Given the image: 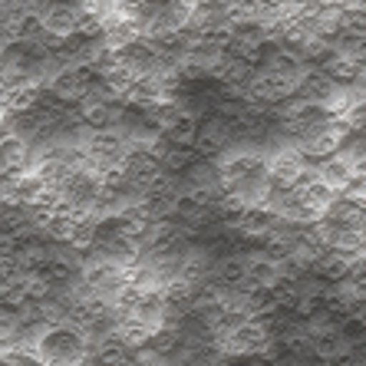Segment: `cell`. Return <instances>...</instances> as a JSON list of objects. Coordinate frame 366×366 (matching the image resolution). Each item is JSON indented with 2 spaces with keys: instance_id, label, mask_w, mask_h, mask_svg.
<instances>
[{
  "instance_id": "cell-1",
  "label": "cell",
  "mask_w": 366,
  "mask_h": 366,
  "mask_svg": "<svg viewBox=\"0 0 366 366\" xmlns=\"http://www.w3.org/2000/svg\"><path fill=\"white\" fill-rule=\"evenodd\" d=\"M267 179H271L267 155H261V152H238L218 165V182H222V188L231 198H238L241 204H261Z\"/></svg>"
},
{
  "instance_id": "cell-2",
  "label": "cell",
  "mask_w": 366,
  "mask_h": 366,
  "mask_svg": "<svg viewBox=\"0 0 366 366\" xmlns=\"http://www.w3.org/2000/svg\"><path fill=\"white\" fill-rule=\"evenodd\" d=\"M30 353H34L43 366H83L93 350H89V337H86L79 327L56 324L36 337Z\"/></svg>"
},
{
  "instance_id": "cell-3",
  "label": "cell",
  "mask_w": 366,
  "mask_h": 366,
  "mask_svg": "<svg viewBox=\"0 0 366 366\" xmlns=\"http://www.w3.org/2000/svg\"><path fill=\"white\" fill-rule=\"evenodd\" d=\"M116 63H119L126 73L132 76H149V73H159V53H155V43L149 36H132L122 46H116Z\"/></svg>"
},
{
  "instance_id": "cell-4",
  "label": "cell",
  "mask_w": 366,
  "mask_h": 366,
  "mask_svg": "<svg viewBox=\"0 0 366 366\" xmlns=\"http://www.w3.org/2000/svg\"><path fill=\"white\" fill-rule=\"evenodd\" d=\"M350 261H353V251H343V247H320L310 261V274L320 277L327 284H337L350 274Z\"/></svg>"
},
{
  "instance_id": "cell-5",
  "label": "cell",
  "mask_w": 366,
  "mask_h": 366,
  "mask_svg": "<svg viewBox=\"0 0 366 366\" xmlns=\"http://www.w3.org/2000/svg\"><path fill=\"white\" fill-rule=\"evenodd\" d=\"M277 222H281V218H277L271 208H264V204H244L238 214V222H234V228H238L247 241H261L277 228Z\"/></svg>"
},
{
  "instance_id": "cell-6",
  "label": "cell",
  "mask_w": 366,
  "mask_h": 366,
  "mask_svg": "<svg viewBox=\"0 0 366 366\" xmlns=\"http://www.w3.org/2000/svg\"><path fill=\"white\" fill-rule=\"evenodd\" d=\"M320 218L330 224H343V228H363V202H353V198L337 192Z\"/></svg>"
},
{
  "instance_id": "cell-7",
  "label": "cell",
  "mask_w": 366,
  "mask_h": 366,
  "mask_svg": "<svg viewBox=\"0 0 366 366\" xmlns=\"http://www.w3.org/2000/svg\"><path fill=\"white\" fill-rule=\"evenodd\" d=\"M317 169V179L324 182V185H330L333 192H343V185H347L350 182V175H353V162H350V159H343V155H324V159H320V165H314Z\"/></svg>"
},
{
  "instance_id": "cell-8",
  "label": "cell",
  "mask_w": 366,
  "mask_h": 366,
  "mask_svg": "<svg viewBox=\"0 0 366 366\" xmlns=\"http://www.w3.org/2000/svg\"><path fill=\"white\" fill-rule=\"evenodd\" d=\"M307 165L310 162H307V155L300 152V149H281L277 155L267 159V172H271L274 179H284V182H294Z\"/></svg>"
},
{
  "instance_id": "cell-9",
  "label": "cell",
  "mask_w": 366,
  "mask_h": 366,
  "mask_svg": "<svg viewBox=\"0 0 366 366\" xmlns=\"http://www.w3.org/2000/svg\"><path fill=\"white\" fill-rule=\"evenodd\" d=\"M277 277H281L277 261H271V257H264V254H251V257H247V277H244V284H251V287H271Z\"/></svg>"
},
{
  "instance_id": "cell-10",
  "label": "cell",
  "mask_w": 366,
  "mask_h": 366,
  "mask_svg": "<svg viewBox=\"0 0 366 366\" xmlns=\"http://www.w3.org/2000/svg\"><path fill=\"white\" fill-rule=\"evenodd\" d=\"M297 192L304 195V202L310 204V208H314L317 214H324V212H327V204H330V202H333V195H337V192H333L330 185H324V182L317 179V175H314L310 182H307L304 188H297Z\"/></svg>"
},
{
  "instance_id": "cell-11",
  "label": "cell",
  "mask_w": 366,
  "mask_h": 366,
  "mask_svg": "<svg viewBox=\"0 0 366 366\" xmlns=\"http://www.w3.org/2000/svg\"><path fill=\"white\" fill-rule=\"evenodd\" d=\"M337 333H340L343 343H350V347L357 350L366 343V320L360 314H343L340 320H337Z\"/></svg>"
},
{
  "instance_id": "cell-12",
  "label": "cell",
  "mask_w": 366,
  "mask_h": 366,
  "mask_svg": "<svg viewBox=\"0 0 366 366\" xmlns=\"http://www.w3.org/2000/svg\"><path fill=\"white\" fill-rule=\"evenodd\" d=\"M172 145H182V149H195V136H198V119L195 116H182L175 126H169L162 132Z\"/></svg>"
},
{
  "instance_id": "cell-13",
  "label": "cell",
  "mask_w": 366,
  "mask_h": 366,
  "mask_svg": "<svg viewBox=\"0 0 366 366\" xmlns=\"http://www.w3.org/2000/svg\"><path fill=\"white\" fill-rule=\"evenodd\" d=\"M340 195L353 198V202H366V172H363V169H357L353 175H350V182L343 185Z\"/></svg>"
}]
</instances>
